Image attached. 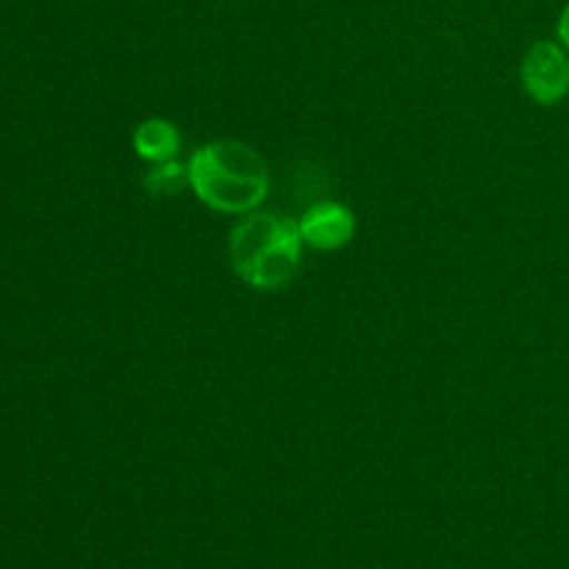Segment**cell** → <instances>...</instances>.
I'll return each mask as SVG.
<instances>
[{"instance_id": "3957f363", "label": "cell", "mask_w": 569, "mask_h": 569, "mask_svg": "<svg viewBox=\"0 0 569 569\" xmlns=\"http://www.w3.org/2000/svg\"><path fill=\"white\" fill-rule=\"evenodd\" d=\"M522 83L537 103L553 106L569 92V59L556 42H537L522 61Z\"/></svg>"}, {"instance_id": "8992f818", "label": "cell", "mask_w": 569, "mask_h": 569, "mask_svg": "<svg viewBox=\"0 0 569 569\" xmlns=\"http://www.w3.org/2000/svg\"><path fill=\"white\" fill-rule=\"evenodd\" d=\"M189 183V167L178 164V161H161L148 178H144V187L150 189L159 198H170V194L181 192Z\"/></svg>"}, {"instance_id": "5b68a950", "label": "cell", "mask_w": 569, "mask_h": 569, "mask_svg": "<svg viewBox=\"0 0 569 569\" xmlns=\"http://www.w3.org/2000/svg\"><path fill=\"white\" fill-rule=\"evenodd\" d=\"M133 148H137V153L142 156V159L161 164V161H170L172 156L178 153L181 137H178L172 122L144 120L142 126L137 128V133H133Z\"/></svg>"}, {"instance_id": "277c9868", "label": "cell", "mask_w": 569, "mask_h": 569, "mask_svg": "<svg viewBox=\"0 0 569 569\" xmlns=\"http://www.w3.org/2000/svg\"><path fill=\"white\" fill-rule=\"evenodd\" d=\"M300 237L306 244L317 250H337L348 244L353 237L356 220L350 214L348 206L342 203H317L306 211L303 222H300Z\"/></svg>"}, {"instance_id": "7a4b0ae2", "label": "cell", "mask_w": 569, "mask_h": 569, "mask_svg": "<svg viewBox=\"0 0 569 569\" xmlns=\"http://www.w3.org/2000/svg\"><path fill=\"white\" fill-rule=\"evenodd\" d=\"M303 237L295 222L278 214H250L231 233L237 276L253 289H281L300 267Z\"/></svg>"}, {"instance_id": "6da1fadb", "label": "cell", "mask_w": 569, "mask_h": 569, "mask_svg": "<svg viewBox=\"0 0 569 569\" xmlns=\"http://www.w3.org/2000/svg\"><path fill=\"white\" fill-rule=\"evenodd\" d=\"M189 187L209 209L226 214L253 211L270 189L267 164L250 144L222 139L209 142L189 161Z\"/></svg>"}, {"instance_id": "52a82bcc", "label": "cell", "mask_w": 569, "mask_h": 569, "mask_svg": "<svg viewBox=\"0 0 569 569\" xmlns=\"http://www.w3.org/2000/svg\"><path fill=\"white\" fill-rule=\"evenodd\" d=\"M559 39H561V44L569 50V6L561 11V17H559Z\"/></svg>"}]
</instances>
